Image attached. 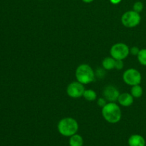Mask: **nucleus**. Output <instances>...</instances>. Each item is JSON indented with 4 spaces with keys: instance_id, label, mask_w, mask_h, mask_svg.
I'll return each instance as SVG.
<instances>
[{
    "instance_id": "7ed1b4c3",
    "label": "nucleus",
    "mask_w": 146,
    "mask_h": 146,
    "mask_svg": "<svg viewBox=\"0 0 146 146\" xmlns=\"http://www.w3.org/2000/svg\"><path fill=\"white\" fill-rule=\"evenodd\" d=\"M75 76L76 81L86 85L94 82L96 78V73L91 66L86 64H83L76 68Z\"/></svg>"
},
{
    "instance_id": "6e6552de",
    "label": "nucleus",
    "mask_w": 146,
    "mask_h": 146,
    "mask_svg": "<svg viewBox=\"0 0 146 146\" xmlns=\"http://www.w3.org/2000/svg\"><path fill=\"white\" fill-rule=\"evenodd\" d=\"M120 92L118 88L112 85H108L104 88L103 95L108 102H115L118 101L120 96Z\"/></svg>"
},
{
    "instance_id": "4468645a",
    "label": "nucleus",
    "mask_w": 146,
    "mask_h": 146,
    "mask_svg": "<svg viewBox=\"0 0 146 146\" xmlns=\"http://www.w3.org/2000/svg\"><path fill=\"white\" fill-rule=\"evenodd\" d=\"M83 97L88 101H94L97 98V94L94 90L86 89L84 91Z\"/></svg>"
},
{
    "instance_id": "6ab92c4d",
    "label": "nucleus",
    "mask_w": 146,
    "mask_h": 146,
    "mask_svg": "<svg viewBox=\"0 0 146 146\" xmlns=\"http://www.w3.org/2000/svg\"><path fill=\"white\" fill-rule=\"evenodd\" d=\"M140 48L138 46H132L130 48V54L133 56H138V53L140 51Z\"/></svg>"
},
{
    "instance_id": "dca6fc26",
    "label": "nucleus",
    "mask_w": 146,
    "mask_h": 146,
    "mask_svg": "<svg viewBox=\"0 0 146 146\" xmlns=\"http://www.w3.org/2000/svg\"><path fill=\"white\" fill-rule=\"evenodd\" d=\"M144 8V5H143V3L142 1H138L134 3L133 6V10H134L135 11L138 13H141V11L143 10Z\"/></svg>"
},
{
    "instance_id": "39448f33",
    "label": "nucleus",
    "mask_w": 146,
    "mask_h": 146,
    "mask_svg": "<svg viewBox=\"0 0 146 146\" xmlns=\"http://www.w3.org/2000/svg\"><path fill=\"white\" fill-rule=\"evenodd\" d=\"M110 54L115 60H124L129 56L130 48L124 43H116L111 46Z\"/></svg>"
},
{
    "instance_id": "9d476101",
    "label": "nucleus",
    "mask_w": 146,
    "mask_h": 146,
    "mask_svg": "<svg viewBox=\"0 0 146 146\" xmlns=\"http://www.w3.org/2000/svg\"><path fill=\"white\" fill-rule=\"evenodd\" d=\"M128 144L129 146H145L146 142L143 136L139 134H133L128 138Z\"/></svg>"
},
{
    "instance_id": "f8f14e48",
    "label": "nucleus",
    "mask_w": 146,
    "mask_h": 146,
    "mask_svg": "<svg viewBox=\"0 0 146 146\" xmlns=\"http://www.w3.org/2000/svg\"><path fill=\"white\" fill-rule=\"evenodd\" d=\"M70 146H83L84 145V138L79 134H74L69 137Z\"/></svg>"
},
{
    "instance_id": "1a4fd4ad",
    "label": "nucleus",
    "mask_w": 146,
    "mask_h": 146,
    "mask_svg": "<svg viewBox=\"0 0 146 146\" xmlns=\"http://www.w3.org/2000/svg\"><path fill=\"white\" fill-rule=\"evenodd\" d=\"M117 101L121 106L129 107L133 104L134 98L131 95V93L130 94L129 93H123V94H120Z\"/></svg>"
},
{
    "instance_id": "aec40b11",
    "label": "nucleus",
    "mask_w": 146,
    "mask_h": 146,
    "mask_svg": "<svg viewBox=\"0 0 146 146\" xmlns=\"http://www.w3.org/2000/svg\"><path fill=\"white\" fill-rule=\"evenodd\" d=\"M110 2L112 4H114V5H116V4H120V3L122 1V0H109Z\"/></svg>"
},
{
    "instance_id": "f257e3e1",
    "label": "nucleus",
    "mask_w": 146,
    "mask_h": 146,
    "mask_svg": "<svg viewBox=\"0 0 146 146\" xmlns=\"http://www.w3.org/2000/svg\"><path fill=\"white\" fill-rule=\"evenodd\" d=\"M102 115L106 121L111 124L119 122L122 117V112L119 106L115 102H108L101 110Z\"/></svg>"
},
{
    "instance_id": "20e7f679",
    "label": "nucleus",
    "mask_w": 146,
    "mask_h": 146,
    "mask_svg": "<svg viewBox=\"0 0 146 146\" xmlns=\"http://www.w3.org/2000/svg\"><path fill=\"white\" fill-rule=\"evenodd\" d=\"M141 21V17L140 13L134 10H129L124 13L121 17V23L126 28H135L140 24Z\"/></svg>"
},
{
    "instance_id": "ddd939ff",
    "label": "nucleus",
    "mask_w": 146,
    "mask_h": 146,
    "mask_svg": "<svg viewBox=\"0 0 146 146\" xmlns=\"http://www.w3.org/2000/svg\"><path fill=\"white\" fill-rule=\"evenodd\" d=\"M131 94L133 96L134 98H139L143 94V89L141 85H135L131 86Z\"/></svg>"
},
{
    "instance_id": "9b49d317",
    "label": "nucleus",
    "mask_w": 146,
    "mask_h": 146,
    "mask_svg": "<svg viewBox=\"0 0 146 146\" xmlns=\"http://www.w3.org/2000/svg\"><path fill=\"white\" fill-rule=\"evenodd\" d=\"M115 60L113 57H106L102 61V67L104 69L107 71H111L115 68Z\"/></svg>"
},
{
    "instance_id": "f03ea898",
    "label": "nucleus",
    "mask_w": 146,
    "mask_h": 146,
    "mask_svg": "<svg viewBox=\"0 0 146 146\" xmlns=\"http://www.w3.org/2000/svg\"><path fill=\"white\" fill-rule=\"evenodd\" d=\"M79 128L78 122L71 117H66L58 121L57 129L58 133L64 137H71L77 133Z\"/></svg>"
},
{
    "instance_id": "4be33fe9",
    "label": "nucleus",
    "mask_w": 146,
    "mask_h": 146,
    "mask_svg": "<svg viewBox=\"0 0 146 146\" xmlns=\"http://www.w3.org/2000/svg\"><path fill=\"white\" fill-rule=\"evenodd\" d=\"M39 1H42V0H39Z\"/></svg>"
},
{
    "instance_id": "423d86ee",
    "label": "nucleus",
    "mask_w": 146,
    "mask_h": 146,
    "mask_svg": "<svg viewBox=\"0 0 146 146\" xmlns=\"http://www.w3.org/2000/svg\"><path fill=\"white\" fill-rule=\"evenodd\" d=\"M123 80L125 84L130 86L139 85L142 81V75L135 68H128L123 74Z\"/></svg>"
},
{
    "instance_id": "0eeeda50",
    "label": "nucleus",
    "mask_w": 146,
    "mask_h": 146,
    "mask_svg": "<svg viewBox=\"0 0 146 146\" xmlns=\"http://www.w3.org/2000/svg\"><path fill=\"white\" fill-rule=\"evenodd\" d=\"M85 87L84 84L78 82V81L70 83L66 88V94L72 98H78L83 97L85 91Z\"/></svg>"
},
{
    "instance_id": "a211bd4d",
    "label": "nucleus",
    "mask_w": 146,
    "mask_h": 146,
    "mask_svg": "<svg viewBox=\"0 0 146 146\" xmlns=\"http://www.w3.org/2000/svg\"><path fill=\"white\" fill-rule=\"evenodd\" d=\"M107 103H108V101H106V99L104 97H103V98H99L97 100V104H98V106L101 107V108H102L103 107L105 106L107 104Z\"/></svg>"
},
{
    "instance_id": "2eb2a0df",
    "label": "nucleus",
    "mask_w": 146,
    "mask_h": 146,
    "mask_svg": "<svg viewBox=\"0 0 146 146\" xmlns=\"http://www.w3.org/2000/svg\"><path fill=\"white\" fill-rule=\"evenodd\" d=\"M137 58L140 64L142 66H146V48H142L140 50Z\"/></svg>"
},
{
    "instance_id": "f3484780",
    "label": "nucleus",
    "mask_w": 146,
    "mask_h": 146,
    "mask_svg": "<svg viewBox=\"0 0 146 146\" xmlns=\"http://www.w3.org/2000/svg\"><path fill=\"white\" fill-rule=\"evenodd\" d=\"M124 62L123 60H115V68L117 70H121L123 68Z\"/></svg>"
},
{
    "instance_id": "412c9836",
    "label": "nucleus",
    "mask_w": 146,
    "mask_h": 146,
    "mask_svg": "<svg viewBox=\"0 0 146 146\" xmlns=\"http://www.w3.org/2000/svg\"><path fill=\"white\" fill-rule=\"evenodd\" d=\"M81 1H82L83 2L86 3V4H90V3L93 2L94 0H81Z\"/></svg>"
}]
</instances>
